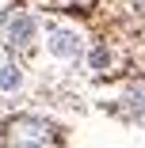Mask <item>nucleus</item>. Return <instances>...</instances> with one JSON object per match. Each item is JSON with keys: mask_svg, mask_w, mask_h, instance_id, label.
I'll use <instances>...</instances> for the list:
<instances>
[{"mask_svg": "<svg viewBox=\"0 0 145 148\" xmlns=\"http://www.w3.org/2000/svg\"><path fill=\"white\" fill-rule=\"evenodd\" d=\"M61 140V125L50 118H31L19 114L0 122V148H50Z\"/></svg>", "mask_w": 145, "mask_h": 148, "instance_id": "obj_1", "label": "nucleus"}, {"mask_svg": "<svg viewBox=\"0 0 145 148\" xmlns=\"http://www.w3.org/2000/svg\"><path fill=\"white\" fill-rule=\"evenodd\" d=\"M35 31H38L35 15H31V12H19V8H12V12L4 15V23H0L4 46H8L12 53H27V49H31V46H35Z\"/></svg>", "mask_w": 145, "mask_h": 148, "instance_id": "obj_2", "label": "nucleus"}, {"mask_svg": "<svg viewBox=\"0 0 145 148\" xmlns=\"http://www.w3.org/2000/svg\"><path fill=\"white\" fill-rule=\"evenodd\" d=\"M46 38H50V49H53V57H61V61H73V57L80 53V38L69 31V27H50L46 31Z\"/></svg>", "mask_w": 145, "mask_h": 148, "instance_id": "obj_3", "label": "nucleus"}, {"mask_svg": "<svg viewBox=\"0 0 145 148\" xmlns=\"http://www.w3.org/2000/svg\"><path fill=\"white\" fill-rule=\"evenodd\" d=\"M122 114L134 118V122H145V80H134L126 91H122Z\"/></svg>", "mask_w": 145, "mask_h": 148, "instance_id": "obj_4", "label": "nucleus"}, {"mask_svg": "<svg viewBox=\"0 0 145 148\" xmlns=\"http://www.w3.org/2000/svg\"><path fill=\"white\" fill-rule=\"evenodd\" d=\"M19 84H23V72L15 65H0V91H15Z\"/></svg>", "mask_w": 145, "mask_h": 148, "instance_id": "obj_5", "label": "nucleus"}]
</instances>
